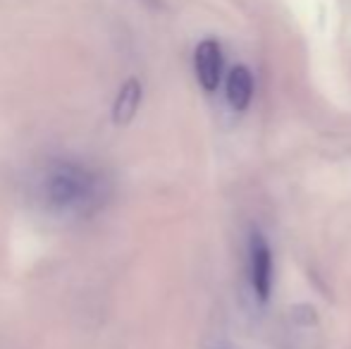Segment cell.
Segmentation results:
<instances>
[{
  "label": "cell",
  "mask_w": 351,
  "mask_h": 349,
  "mask_svg": "<svg viewBox=\"0 0 351 349\" xmlns=\"http://www.w3.org/2000/svg\"><path fill=\"white\" fill-rule=\"evenodd\" d=\"M249 282L261 302L270 297V289H273V254H270L268 242L258 230H254L249 237Z\"/></svg>",
  "instance_id": "obj_2"
},
{
  "label": "cell",
  "mask_w": 351,
  "mask_h": 349,
  "mask_svg": "<svg viewBox=\"0 0 351 349\" xmlns=\"http://www.w3.org/2000/svg\"><path fill=\"white\" fill-rule=\"evenodd\" d=\"M98 196H101L98 175L74 160L53 163L41 177V199L56 213L74 215L88 210Z\"/></svg>",
  "instance_id": "obj_1"
},
{
  "label": "cell",
  "mask_w": 351,
  "mask_h": 349,
  "mask_svg": "<svg viewBox=\"0 0 351 349\" xmlns=\"http://www.w3.org/2000/svg\"><path fill=\"white\" fill-rule=\"evenodd\" d=\"M141 103V84L139 80L125 82L115 98V106H112V122L115 125H130L134 120L136 110H139Z\"/></svg>",
  "instance_id": "obj_5"
},
{
  "label": "cell",
  "mask_w": 351,
  "mask_h": 349,
  "mask_svg": "<svg viewBox=\"0 0 351 349\" xmlns=\"http://www.w3.org/2000/svg\"><path fill=\"white\" fill-rule=\"evenodd\" d=\"M254 96V77L244 65H237L227 75V103L234 110H246Z\"/></svg>",
  "instance_id": "obj_4"
},
{
  "label": "cell",
  "mask_w": 351,
  "mask_h": 349,
  "mask_svg": "<svg viewBox=\"0 0 351 349\" xmlns=\"http://www.w3.org/2000/svg\"><path fill=\"white\" fill-rule=\"evenodd\" d=\"M194 67H196V77H199V84L204 86L206 91H215L222 80L220 43L213 41V38L201 41L194 53Z\"/></svg>",
  "instance_id": "obj_3"
}]
</instances>
